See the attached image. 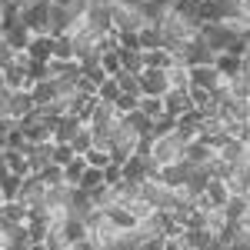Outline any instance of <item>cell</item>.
<instances>
[{"instance_id":"obj_1","label":"cell","mask_w":250,"mask_h":250,"mask_svg":"<svg viewBox=\"0 0 250 250\" xmlns=\"http://www.w3.org/2000/svg\"><path fill=\"white\" fill-rule=\"evenodd\" d=\"M237 34H247V30H233L230 23H200V27H197V37L204 40L213 54H224V50L233 43Z\"/></svg>"},{"instance_id":"obj_2","label":"cell","mask_w":250,"mask_h":250,"mask_svg":"<svg viewBox=\"0 0 250 250\" xmlns=\"http://www.w3.org/2000/svg\"><path fill=\"white\" fill-rule=\"evenodd\" d=\"M47 17H50V0H30L20 7V23L30 34H47Z\"/></svg>"},{"instance_id":"obj_3","label":"cell","mask_w":250,"mask_h":250,"mask_svg":"<svg viewBox=\"0 0 250 250\" xmlns=\"http://www.w3.org/2000/svg\"><path fill=\"white\" fill-rule=\"evenodd\" d=\"M217 160H220V164H227L230 170L247 167V160H250V140H233V137H227V140L217 147Z\"/></svg>"},{"instance_id":"obj_4","label":"cell","mask_w":250,"mask_h":250,"mask_svg":"<svg viewBox=\"0 0 250 250\" xmlns=\"http://www.w3.org/2000/svg\"><path fill=\"white\" fill-rule=\"evenodd\" d=\"M184 157V144L177 140L173 134H164V137H154V147H150V160H154L157 167H167L173 160H180Z\"/></svg>"},{"instance_id":"obj_5","label":"cell","mask_w":250,"mask_h":250,"mask_svg":"<svg viewBox=\"0 0 250 250\" xmlns=\"http://www.w3.org/2000/svg\"><path fill=\"white\" fill-rule=\"evenodd\" d=\"M157 170H160V167H157L150 157H137V154H130L127 160H124V180H127V184H137V187H140L144 180H154Z\"/></svg>"},{"instance_id":"obj_6","label":"cell","mask_w":250,"mask_h":250,"mask_svg":"<svg viewBox=\"0 0 250 250\" xmlns=\"http://www.w3.org/2000/svg\"><path fill=\"white\" fill-rule=\"evenodd\" d=\"M147 20L140 14V7H130V3H114L110 7V27L114 30H140Z\"/></svg>"},{"instance_id":"obj_7","label":"cell","mask_w":250,"mask_h":250,"mask_svg":"<svg viewBox=\"0 0 250 250\" xmlns=\"http://www.w3.org/2000/svg\"><path fill=\"white\" fill-rule=\"evenodd\" d=\"M137 83H140V97H164L170 90L167 70H157V67H144L137 74Z\"/></svg>"},{"instance_id":"obj_8","label":"cell","mask_w":250,"mask_h":250,"mask_svg":"<svg viewBox=\"0 0 250 250\" xmlns=\"http://www.w3.org/2000/svg\"><path fill=\"white\" fill-rule=\"evenodd\" d=\"M213 67H217V74L224 80H233L240 77V74H250L247 70V57H233V54H217L213 57Z\"/></svg>"},{"instance_id":"obj_9","label":"cell","mask_w":250,"mask_h":250,"mask_svg":"<svg viewBox=\"0 0 250 250\" xmlns=\"http://www.w3.org/2000/svg\"><path fill=\"white\" fill-rule=\"evenodd\" d=\"M187 77H190V83H197V87H204V90H217L220 83H224V77L217 74V67L213 63H204V67H187Z\"/></svg>"},{"instance_id":"obj_10","label":"cell","mask_w":250,"mask_h":250,"mask_svg":"<svg viewBox=\"0 0 250 250\" xmlns=\"http://www.w3.org/2000/svg\"><path fill=\"white\" fill-rule=\"evenodd\" d=\"M213 154H217V150L207 147L204 140H190V144H184V157H180V160H187L190 167H207L213 160Z\"/></svg>"},{"instance_id":"obj_11","label":"cell","mask_w":250,"mask_h":250,"mask_svg":"<svg viewBox=\"0 0 250 250\" xmlns=\"http://www.w3.org/2000/svg\"><path fill=\"white\" fill-rule=\"evenodd\" d=\"M27 54H30V60H40V63L54 60V37H50V34H30Z\"/></svg>"},{"instance_id":"obj_12","label":"cell","mask_w":250,"mask_h":250,"mask_svg":"<svg viewBox=\"0 0 250 250\" xmlns=\"http://www.w3.org/2000/svg\"><path fill=\"white\" fill-rule=\"evenodd\" d=\"M30 110H37V107H34L30 90H10V100H7V114H10V120L17 124L20 117H27Z\"/></svg>"},{"instance_id":"obj_13","label":"cell","mask_w":250,"mask_h":250,"mask_svg":"<svg viewBox=\"0 0 250 250\" xmlns=\"http://www.w3.org/2000/svg\"><path fill=\"white\" fill-rule=\"evenodd\" d=\"M80 127H83V124H80V120H77L74 114H63V117H57V120H54L50 140H54V144H70V137L77 134Z\"/></svg>"},{"instance_id":"obj_14","label":"cell","mask_w":250,"mask_h":250,"mask_svg":"<svg viewBox=\"0 0 250 250\" xmlns=\"http://www.w3.org/2000/svg\"><path fill=\"white\" fill-rule=\"evenodd\" d=\"M160 100H164V114L173 117V120H177L180 114H187V110L193 107L190 97H187V90H167V94L160 97Z\"/></svg>"},{"instance_id":"obj_15","label":"cell","mask_w":250,"mask_h":250,"mask_svg":"<svg viewBox=\"0 0 250 250\" xmlns=\"http://www.w3.org/2000/svg\"><path fill=\"white\" fill-rule=\"evenodd\" d=\"M3 87H7V90H30V87H34V80L27 77V70H23V67L10 63V67L3 70Z\"/></svg>"},{"instance_id":"obj_16","label":"cell","mask_w":250,"mask_h":250,"mask_svg":"<svg viewBox=\"0 0 250 250\" xmlns=\"http://www.w3.org/2000/svg\"><path fill=\"white\" fill-rule=\"evenodd\" d=\"M137 40H140V50L164 47V30H160V23H144V27L137 30Z\"/></svg>"},{"instance_id":"obj_17","label":"cell","mask_w":250,"mask_h":250,"mask_svg":"<svg viewBox=\"0 0 250 250\" xmlns=\"http://www.w3.org/2000/svg\"><path fill=\"white\" fill-rule=\"evenodd\" d=\"M3 164H7V170L17 173V177H27V173H30V164H27V154H23V150L3 147Z\"/></svg>"},{"instance_id":"obj_18","label":"cell","mask_w":250,"mask_h":250,"mask_svg":"<svg viewBox=\"0 0 250 250\" xmlns=\"http://www.w3.org/2000/svg\"><path fill=\"white\" fill-rule=\"evenodd\" d=\"M60 230L67 233V240H70V244H77V240H83V237L90 233V227H87V224H83L80 217H74V213H67V217L60 220Z\"/></svg>"},{"instance_id":"obj_19","label":"cell","mask_w":250,"mask_h":250,"mask_svg":"<svg viewBox=\"0 0 250 250\" xmlns=\"http://www.w3.org/2000/svg\"><path fill=\"white\" fill-rule=\"evenodd\" d=\"M27 220V207L20 200H3L0 204V224H23Z\"/></svg>"},{"instance_id":"obj_20","label":"cell","mask_w":250,"mask_h":250,"mask_svg":"<svg viewBox=\"0 0 250 250\" xmlns=\"http://www.w3.org/2000/svg\"><path fill=\"white\" fill-rule=\"evenodd\" d=\"M140 57H144V67H157V70H167L173 67V57L164 50V47H154V50H140Z\"/></svg>"},{"instance_id":"obj_21","label":"cell","mask_w":250,"mask_h":250,"mask_svg":"<svg viewBox=\"0 0 250 250\" xmlns=\"http://www.w3.org/2000/svg\"><path fill=\"white\" fill-rule=\"evenodd\" d=\"M3 37V43L10 47V50H27V40H30V30L20 23V27H10V30H3L0 34Z\"/></svg>"},{"instance_id":"obj_22","label":"cell","mask_w":250,"mask_h":250,"mask_svg":"<svg viewBox=\"0 0 250 250\" xmlns=\"http://www.w3.org/2000/svg\"><path fill=\"white\" fill-rule=\"evenodd\" d=\"M40 244H43L47 250H67V247H70L67 233L60 230V220H57V224H50V230L43 233V240H40Z\"/></svg>"},{"instance_id":"obj_23","label":"cell","mask_w":250,"mask_h":250,"mask_svg":"<svg viewBox=\"0 0 250 250\" xmlns=\"http://www.w3.org/2000/svg\"><path fill=\"white\" fill-rule=\"evenodd\" d=\"M117 57H120V70H127V74H140V70H144L140 50H124V47H117Z\"/></svg>"},{"instance_id":"obj_24","label":"cell","mask_w":250,"mask_h":250,"mask_svg":"<svg viewBox=\"0 0 250 250\" xmlns=\"http://www.w3.org/2000/svg\"><path fill=\"white\" fill-rule=\"evenodd\" d=\"M20 180H23V177L7 170L3 177H0V197H3V200H17L20 197Z\"/></svg>"},{"instance_id":"obj_25","label":"cell","mask_w":250,"mask_h":250,"mask_svg":"<svg viewBox=\"0 0 250 250\" xmlns=\"http://www.w3.org/2000/svg\"><path fill=\"white\" fill-rule=\"evenodd\" d=\"M167 83H170V90H187V87H190L187 67H184V63H173V67H167Z\"/></svg>"},{"instance_id":"obj_26","label":"cell","mask_w":250,"mask_h":250,"mask_svg":"<svg viewBox=\"0 0 250 250\" xmlns=\"http://www.w3.org/2000/svg\"><path fill=\"white\" fill-rule=\"evenodd\" d=\"M77 187H80V190H87V193L100 190V187H104V170H97V167H87V170H83V177L77 180Z\"/></svg>"},{"instance_id":"obj_27","label":"cell","mask_w":250,"mask_h":250,"mask_svg":"<svg viewBox=\"0 0 250 250\" xmlns=\"http://www.w3.org/2000/svg\"><path fill=\"white\" fill-rule=\"evenodd\" d=\"M137 110L144 117H150V120H157V117L164 114V100L160 97H137Z\"/></svg>"},{"instance_id":"obj_28","label":"cell","mask_w":250,"mask_h":250,"mask_svg":"<svg viewBox=\"0 0 250 250\" xmlns=\"http://www.w3.org/2000/svg\"><path fill=\"white\" fill-rule=\"evenodd\" d=\"M83 170H87V160H83V157H74V160L63 167V184H67V187H77V180L83 177Z\"/></svg>"},{"instance_id":"obj_29","label":"cell","mask_w":250,"mask_h":250,"mask_svg":"<svg viewBox=\"0 0 250 250\" xmlns=\"http://www.w3.org/2000/svg\"><path fill=\"white\" fill-rule=\"evenodd\" d=\"M227 94H230L233 100H247L250 97V74H240V77L227 80Z\"/></svg>"},{"instance_id":"obj_30","label":"cell","mask_w":250,"mask_h":250,"mask_svg":"<svg viewBox=\"0 0 250 250\" xmlns=\"http://www.w3.org/2000/svg\"><path fill=\"white\" fill-rule=\"evenodd\" d=\"M30 97H34V107H43V104H50L54 100V87H50V80H37L34 87H30Z\"/></svg>"},{"instance_id":"obj_31","label":"cell","mask_w":250,"mask_h":250,"mask_svg":"<svg viewBox=\"0 0 250 250\" xmlns=\"http://www.w3.org/2000/svg\"><path fill=\"white\" fill-rule=\"evenodd\" d=\"M117 87H120V94H130V97H140V83H137V74H127V70H117L114 74Z\"/></svg>"},{"instance_id":"obj_32","label":"cell","mask_w":250,"mask_h":250,"mask_svg":"<svg viewBox=\"0 0 250 250\" xmlns=\"http://www.w3.org/2000/svg\"><path fill=\"white\" fill-rule=\"evenodd\" d=\"M90 147H94V137H90V127H87V124H83V127H80L77 134L70 137V150H74V154H83V150H90Z\"/></svg>"},{"instance_id":"obj_33","label":"cell","mask_w":250,"mask_h":250,"mask_svg":"<svg viewBox=\"0 0 250 250\" xmlns=\"http://www.w3.org/2000/svg\"><path fill=\"white\" fill-rule=\"evenodd\" d=\"M117 94H120V87H117V80L114 77H104L100 83H97V100H104V104H114L117 100Z\"/></svg>"},{"instance_id":"obj_34","label":"cell","mask_w":250,"mask_h":250,"mask_svg":"<svg viewBox=\"0 0 250 250\" xmlns=\"http://www.w3.org/2000/svg\"><path fill=\"white\" fill-rule=\"evenodd\" d=\"M54 60H74V37H54Z\"/></svg>"},{"instance_id":"obj_35","label":"cell","mask_w":250,"mask_h":250,"mask_svg":"<svg viewBox=\"0 0 250 250\" xmlns=\"http://www.w3.org/2000/svg\"><path fill=\"white\" fill-rule=\"evenodd\" d=\"M83 160H87V167H97V170H104L107 164H110V154L104 150V147H90V150H83Z\"/></svg>"},{"instance_id":"obj_36","label":"cell","mask_w":250,"mask_h":250,"mask_svg":"<svg viewBox=\"0 0 250 250\" xmlns=\"http://www.w3.org/2000/svg\"><path fill=\"white\" fill-rule=\"evenodd\" d=\"M97 63H100V70H104L107 77H114L117 70H120V57H117V47H114V50H100V60H97Z\"/></svg>"},{"instance_id":"obj_37","label":"cell","mask_w":250,"mask_h":250,"mask_svg":"<svg viewBox=\"0 0 250 250\" xmlns=\"http://www.w3.org/2000/svg\"><path fill=\"white\" fill-rule=\"evenodd\" d=\"M197 10H200V0H173V14L177 17H187L197 23Z\"/></svg>"},{"instance_id":"obj_38","label":"cell","mask_w":250,"mask_h":250,"mask_svg":"<svg viewBox=\"0 0 250 250\" xmlns=\"http://www.w3.org/2000/svg\"><path fill=\"white\" fill-rule=\"evenodd\" d=\"M74 150H70V144H54V154H50V164H57V167H67L70 160H74Z\"/></svg>"},{"instance_id":"obj_39","label":"cell","mask_w":250,"mask_h":250,"mask_svg":"<svg viewBox=\"0 0 250 250\" xmlns=\"http://www.w3.org/2000/svg\"><path fill=\"white\" fill-rule=\"evenodd\" d=\"M40 177H43V184H47V187H60V184H63V167L47 164V167L40 170Z\"/></svg>"},{"instance_id":"obj_40","label":"cell","mask_w":250,"mask_h":250,"mask_svg":"<svg viewBox=\"0 0 250 250\" xmlns=\"http://www.w3.org/2000/svg\"><path fill=\"white\" fill-rule=\"evenodd\" d=\"M120 180H124V164L110 160V164L104 167V184H107V187H114V184H120Z\"/></svg>"},{"instance_id":"obj_41","label":"cell","mask_w":250,"mask_h":250,"mask_svg":"<svg viewBox=\"0 0 250 250\" xmlns=\"http://www.w3.org/2000/svg\"><path fill=\"white\" fill-rule=\"evenodd\" d=\"M110 107L117 110V117H124V114H130V110L137 107V97H130V94H117V100L110 104Z\"/></svg>"},{"instance_id":"obj_42","label":"cell","mask_w":250,"mask_h":250,"mask_svg":"<svg viewBox=\"0 0 250 250\" xmlns=\"http://www.w3.org/2000/svg\"><path fill=\"white\" fill-rule=\"evenodd\" d=\"M14 54H17V50H10L7 43H0V70H7V67L14 63Z\"/></svg>"},{"instance_id":"obj_43","label":"cell","mask_w":250,"mask_h":250,"mask_svg":"<svg viewBox=\"0 0 250 250\" xmlns=\"http://www.w3.org/2000/svg\"><path fill=\"white\" fill-rule=\"evenodd\" d=\"M50 3H57V7H70L74 0H50Z\"/></svg>"},{"instance_id":"obj_44","label":"cell","mask_w":250,"mask_h":250,"mask_svg":"<svg viewBox=\"0 0 250 250\" xmlns=\"http://www.w3.org/2000/svg\"><path fill=\"white\" fill-rule=\"evenodd\" d=\"M7 173V164H3V150H0V177Z\"/></svg>"},{"instance_id":"obj_45","label":"cell","mask_w":250,"mask_h":250,"mask_svg":"<svg viewBox=\"0 0 250 250\" xmlns=\"http://www.w3.org/2000/svg\"><path fill=\"white\" fill-rule=\"evenodd\" d=\"M27 250H47V247H43V244H30Z\"/></svg>"},{"instance_id":"obj_46","label":"cell","mask_w":250,"mask_h":250,"mask_svg":"<svg viewBox=\"0 0 250 250\" xmlns=\"http://www.w3.org/2000/svg\"><path fill=\"white\" fill-rule=\"evenodd\" d=\"M0 90H3V70H0Z\"/></svg>"},{"instance_id":"obj_47","label":"cell","mask_w":250,"mask_h":250,"mask_svg":"<svg viewBox=\"0 0 250 250\" xmlns=\"http://www.w3.org/2000/svg\"><path fill=\"white\" fill-rule=\"evenodd\" d=\"M67 250H77V247H67Z\"/></svg>"},{"instance_id":"obj_48","label":"cell","mask_w":250,"mask_h":250,"mask_svg":"<svg viewBox=\"0 0 250 250\" xmlns=\"http://www.w3.org/2000/svg\"><path fill=\"white\" fill-rule=\"evenodd\" d=\"M0 204H3V197H0Z\"/></svg>"}]
</instances>
